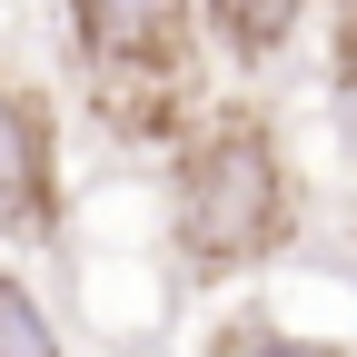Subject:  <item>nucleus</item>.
I'll return each instance as SVG.
<instances>
[{"instance_id":"nucleus-5","label":"nucleus","mask_w":357,"mask_h":357,"mask_svg":"<svg viewBox=\"0 0 357 357\" xmlns=\"http://www.w3.org/2000/svg\"><path fill=\"white\" fill-rule=\"evenodd\" d=\"M0 357H60V337H50V318H40V298L0 268Z\"/></svg>"},{"instance_id":"nucleus-3","label":"nucleus","mask_w":357,"mask_h":357,"mask_svg":"<svg viewBox=\"0 0 357 357\" xmlns=\"http://www.w3.org/2000/svg\"><path fill=\"white\" fill-rule=\"evenodd\" d=\"M50 218H60V178H50L40 100L0 79V238H40Z\"/></svg>"},{"instance_id":"nucleus-4","label":"nucleus","mask_w":357,"mask_h":357,"mask_svg":"<svg viewBox=\"0 0 357 357\" xmlns=\"http://www.w3.org/2000/svg\"><path fill=\"white\" fill-rule=\"evenodd\" d=\"M208 30H218V50L238 70H268L307 30V0H208Z\"/></svg>"},{"instance_id":"nucleus-2","label":"nucleus","mask_w":357,"mask_h":357,"mask_svg":"<svg viewBox=\"0 0 357 357\" xmlns=\"http://www.w3.org/2000/svg\"><path fill=\"white\" fill-rule=\"evenodd\" d=\"M70 40H79V60L109 79L119 119H129V100L189 89V0H70Z\"/></svg>"},{"instance_id":"nucleus-1","label":"nucleus","mask_w":357,"mask_h":357,"mask_svg":"<svg viewBox=\"0 0 357 357\" xmlns=\"http://www.w3.org/2000/svg\"><path fill=\"white\" fill-rule=\"evenodd\" d=\"M178 258L199 278H229V268L268 258L288 238V159L258 119H208L189 149H178V199H169Z\"/></svg>"}]
</instances>
